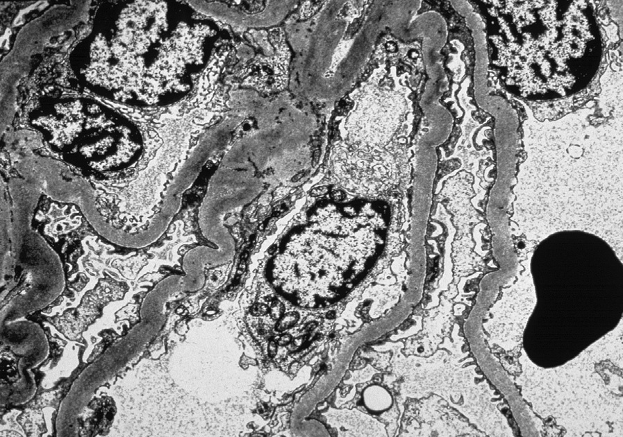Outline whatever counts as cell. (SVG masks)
Instances as JSON below:
<instances>
[{
  "instance_id": "obj_1",
  "label": "cell",
  "mask_w": 623,
  "mask_h": 437,
  "mask_svg": "<svg viewBox=\"0 0 623 437\" xmlns=\"http://www.w3.org/2000/svg\"><path fill=\"white\" fill-rule=\"evenodd\" d=\"M371 205L317 207L269 262L273 287L305 308L325 307L344 297L373 266L383 246L385 218Z\"/></svg>"
},
{
  "instance_id": "obj_2",
  "label": "cell",
  "mask_w": 623,
  "mask_h": 437,
  "mask_svg": "<svg viewBox=\"0 0 623 437\" xmlns=\"http://www.w3.org/2000/svg\"><path fill=\"white\" fill-rule=\"evenodd\" d=\"M29 120L52 151L90 182H112L143 154V138L135 125L96 101L44 99Z\"/></svg>"
},
{
  "instance_id": "obj_3",
  "label": "cell",
  "mask_w": 623,
  "mask_h": 437,
  "mask_svg": "<svg viewBox=\"0 0 623 437\" xmlns=\"http://www.w3.org/2000/svg\"><path fill=\"white\" fill-rule=\"evenodd\" d=\"M164 1H135L122 9L106 51L91 59H106V83L100 93L126 105L145 108L170 79L176 63L174 39Z\"/></svg>"
},
{
  "instance_id": "obj_4",
  "label": "cell",
  "mask_w": 623,
  "mask_h": 437,
  "mask_svg": "<svg viewBox=\"0 0 623 437\" xmlns=\"http://www.w3.org/2000/svg\"><path fill=\"white\" fill-rule=\"evenodd\" d=\"M6 296L2 298L1 323L12 322L42 308L63 291L65 275L59 255L37 231L24 237Z\"/></svg>"
},
{
  "instance_id": "obj_5",
  "label": "cell",
  "mask_w": 623,
  "mask_h": 437,
  "mask_svg": "<svg viewBox=\"0 0 623 437\" xmlns=\"http://www.w3.org/2000/svg\"><path fill=\"white\" fill-rule=\"evenodd\" d=\"M365 403L373 411H381L388 408L391 403L390 394L382 388L375 386L367 390Z\"/></svg>"
}]
</instances>
